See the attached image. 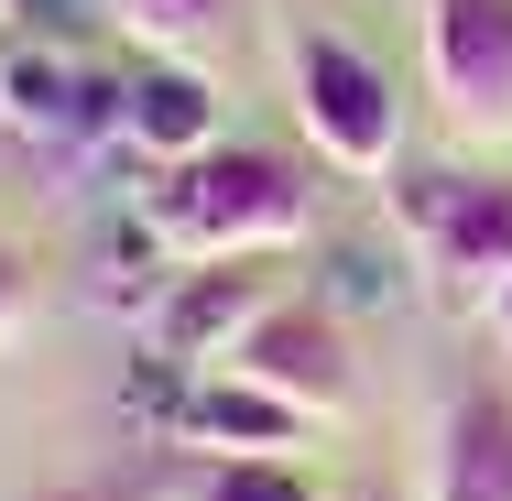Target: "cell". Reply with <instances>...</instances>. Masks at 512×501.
Returning <instances> with one entry per match:
<instances>
[{"label":"cell","mask_w":512,"mask_h":501,"mask_svg":"<svg viewBox=\"0 0 512 501\" xmlns=\"http://www.w3.org/2000/svg\"><path fill=\"white\" fill-rule=\"evenodd\" d=\"M425 501H512V393L458 382L425 436Z\"/></svg>","instance_id":"cell-7"},{"label":"cell","mask_w":512,"mask_h":501,"mask_svg":"<svg viewBox=\"0 0 512 501\" xmlns=\"http://www.w3.org/2000/svg\"><path fill=\"white\" fill-rule=\"evenodd\" d=\"M0 55H11V44H0ZM0 142H11V120H0Z\"/></svg>","instance_id":"cell-18"},{"label":"cell","mask_w":512,"mask_h":501,"mask_svg":"<svg viewBox=\"0 0 512 501\" xmlns=\"http://www.w3.org/2000/svg\"><path fill=\"white\" fill-rule=\"evenodd\" d=\"M22 316H33V273H22V251L0 240V338H11Z\"/></svg>","instance_id":"cell-14"},{"label":"cell","mask_w":512,"mask_h":501,"mask_svg":"<svg viewBox=\"0 0 512 501\" xmlns=\"http://www.w3.org/2000/svg\"><path fill=\"white\" fill-rule=\"evenodd\" d=\"M349 501H393V491H349Z\"/></svg>","instance_id":"cell-17"},{"label":"cell","mask_w":512,"mask_h":501,"mask_svg":"<svg viewBox=\"0 0 512 501\" xmlns=\"http://www.w3.org/2000/svg\"><path fill=\"white\" fill-rule=\"evenodd\" d=\"M175 436H197L218 458H273V447H306V414L284 393H262V382H240V371H207L175 414Z\"/></svg>","instance_id":"cell-10"},{"label":"cell","mask_w":512,"mask_h":501,"mask_svg":"<svg viewBox=\"0 0 512 501\" xmlns=\"http://www.w3.org/2000/svg\"><path fill=\"white\" fill-rule=\"evenodd\" d=\"M480 316H491V338H502V349H512V284H502V295H491V305H480Z\"/></svg>","instance_id":"cell-16"},{"label":"cell","mask_w":512,"mask_h":501,"mask_svg":"<svg viewBox=\"0 0 512 501\" xmlns=\"http://www.w3.org/2000/svg\"><path fill=\"white\" fill-rule=\"evenodd\" d=\"M425 88L447 131L502 142L512 131V0H425Z\"/></svg>","instance_id":"cell-4"},{"label":"cell","mask_w":512,"mask_h":501,"mask_svg":"<svg viewBox=\"0 0 512 501\" xmlns=\"http://www.w3.org/2000/svg\"><path fill=\"white\" fill-rule=\"evenodd\" d=\"M240 11H251V0H109V22H120L142 55H175V66L218 55V44L240 33Z\"/></svg>","instance_id":"cell-11"},{"label":"cell","mask_w":512,"mask_h":501,"mask_svg":"<svg viewBox=\"0 0 512 501\" xmlns=\"http://www.w3.org/2000/svg\"><path fill=\"white\" fill-rule=\"evenodd\" d=\"M0 120H11V142H44V153L88 142V131L120 142V88L77 77V66L55 55V33H22V44L0 55Z\"/></svg>","instance_id":"cell-6"},{"label":"cell","mask_w":512,"mask_h":501,"mask_svg":"<svg viewBox=\"0 0 512 501\" xmlns=\"http://www.w3.org/2000/svg\"><path fill=\"white\" fill-rule=\"evenodd\" d=\"M262 273H240V262H186L175 273V295L153 305V360H175V371H207V360H229L251 327H262Z\"/></svg>","instance_id":"cell-8"},{"label":"cell","mask_w":512,"mask_h":501,"mask_svg":"<svg viewBox=\"0 0 512 501\" xmlns=\"http://www.w3.org/2000/svg\"><path fill=\"white\" fill-rule=\"evenodd\" d=\"M393 218H404L414 262H425L458 305H491L512 284V175L404 164V175H393Z\"/></svg>","instance_id":"cell-3"},{"label":"cell","mask_w":512,"mask_h":501,"mask_svg":"<svg viewBox=\"0 0 512 501\" xmlns=\"http://www.w3.org/2000/svg\"><path fill=\"white\" fill-rule=\"evenodd\" d=\"M120 142L131 153H153V164H186L218 142V99H207L197 66H175V55H142L131 77H120Z\"/></svg>","instance_id":"cell-9"},{"label":"cell","mask_w":512,"mask_h":501,"mask_svg":"<svg viewBox=\"0 0 512 501\" xmlns=\"http://www.w3.org/2000/svg\"><path fill=\"white\" fill-rule=\"evenodd\" d=\"M218 371H240V382L284 393L306 425H338V414H349V393H360V360H349L338 316H327V305H306V295H295V305L273 295V305H262V327H251Z\"/></svg>","instance_id":"cell-5"},{"label":"cell","mask_w":512,"mask_h":501,"mask_svg":"<svg viewBox=\"0 0 512 501\" xmlns=\"http://www.w3.org/2000/svg\"><path fill=\"white\" fill-rule=\"evenodd\" d=\"M197 501H316V480L295 458H218L197 480Z\"/></svg>","instance_id":"cell-12"},{"label":"cell","mask_w":512,"mask_h":501,"mask_svg":"<svg viewBox=\"0 0 512 501\" xmlns=\"http://www.w3.org/2000/svg\"><path fill=\"white\" fill-rule=\"evenodd\" d=\"M284 77H295V120H306L316 164H338V175H393L404 164V88H393V66L371 44L306 22Z\"/></svg>","instance_id":"cell-2"},{"label":"cell","mask_w":512,"mask_h":501,"mask_svg":"<svg viewBox=\"0 0 512 501\" xmlns=\"http://www.w3.org/2000/svg\"><path fill=\"white\" fill-rule=\"evenodd\" d=\"M44 501H175V458H131V469H99V480H66Z\"/></svg>","instance_id":"cell-13"},{"label":"cell","mask_w":512,"mask_h":501,"mask_svg":"<svg viewBox=\"0 0 512 501\" xmlns=\"http://www.w3.org/2000/svg\"><path fill=\"white\" fill-rule=\"evenodd\" d=\"M0 22H11V33H66L77 0H0Z\"/></svg>","instance_id":"cell-15"},{"label":"cell","mask_w":512,"mask_h":501,"mask_svg":"<svg viewBox=\"0 0 512 501\" xmlns=\"http://www.w3.org/2000/svg\"><path fill=\"white\" fill-rule=\"evenodd\" d=\"M142 229L175 262H251V251H284L316 229V175L295 153H262V142H207L186 164H153Z\"/></svg>","instance_id":"cell-1"}]
</instances>
